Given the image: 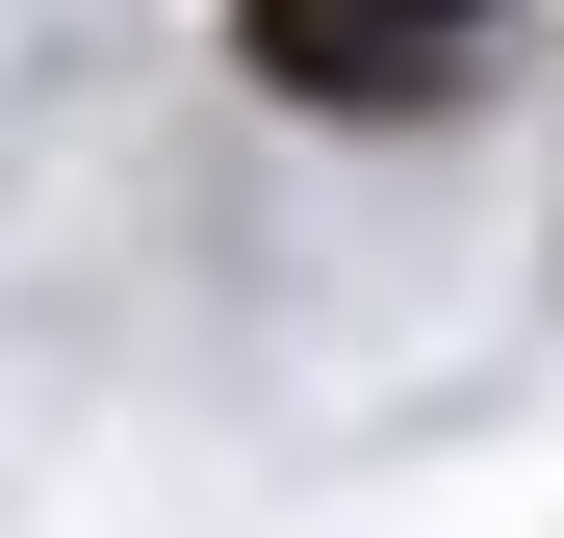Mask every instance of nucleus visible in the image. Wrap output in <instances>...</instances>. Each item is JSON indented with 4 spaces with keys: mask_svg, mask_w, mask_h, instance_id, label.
Returning <instances> with one entry per match:
<instances>
[{
    "mask_svg": "<svg viewBox=\"0 0 564 538\" xmlns=\"http://www.w3.org/2000/svg\"><path fill=\"white\" fill-rule=\"evenodd\" d=\"M257 77H308V103H411V77H436V0H257Z\"/></svg>",
    "mask_w": 564,
    "mask_h": 538,
    "instance_id": "obj_1",
    "label": "nucleus"
},
{
    "mask_svg": "<svg viewBox=\"0 0 564 538\" xmlns=\"http://www.w3.org/2000/svg\"><path fill=\"white\" fill-rule=\"evenodd\" d=\"M436 26H462V0H436Z\"/></svg>",
    "mask_w": 564,
    "mask_h": 538,
    "instance_id": "obj_2",
    "label": "nucleus"
}]
</instances>
